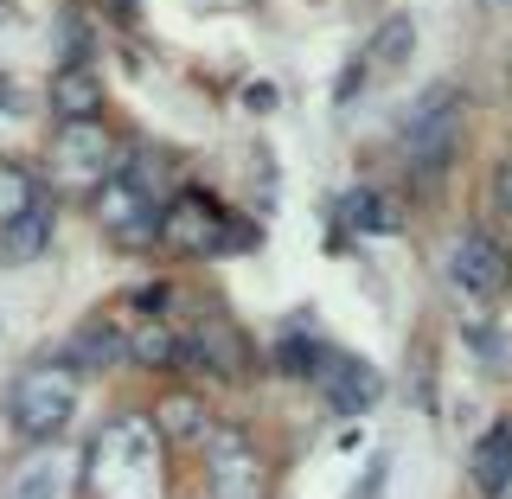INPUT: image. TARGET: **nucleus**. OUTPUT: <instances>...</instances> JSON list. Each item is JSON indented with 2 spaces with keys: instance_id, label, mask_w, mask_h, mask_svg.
<instances>
[{
  "instance_id": "1",
  "label": "nucleus",
  "mask_w": 512,
  "mask_h": 499,
  "mask_svg": "<svg viewBox=\"0 0 512 499\" xmlns=\"http://www.w3.org/2000/svg\"><path fill=\"white\" fill-rule=\"evenodd\" d=\"M90 493L96 499H160V442L148 416H116L90 442Z\"/></svg>"
},
{
  "instance_id": "2",
  "label": "nucleus",
  "mask_w": 512,
  "mask_h": 499,
  "mask_svg": "<svg viewBox=\"0 0 512 499\" xmlns=\"http://www.w3.org/2000/svg\"><path fill=\"white\" fill-rule=\"evenodd\" d=\"M461 128H468V109H461L455 90H436L423 109H410V122H404V160H410L416 180H436L448 160H455Z\"/></svg>"
},
{
  "instance_id": "3",
  "label": "nucleus",
  "mask_w": 512,
  "mask_h": 499,
  "mask_svg": "<svg viewBox=\"0 0 512 499\" xmlns=\"http://www.w3.org/2000/svg\"><path fill=\"white\" fill-rule=\"evenodd\" d=\"M71 410H77V391H71V372H64V365H32V372H20L13 391H7L13 429L32 436V442L58 436V429L71 423Z\"/></svg>"
},
{
  "instance_id": "4",
  "label": "nucleus",
  "mask_w": 512,
  "mask_h": 499,
  "mask_svg": "<svg viewBox=\"0 0 512 499\" xmlns=\"http://www.w3.org/2000/svg\"><path fill=\"white\" fill-rule=\"evenodd\" d=\"M96 218H103V231H116L122 244H148V237L160 231L154 192L141 180H128V173H109V180L96 186Z\"/></svg>"
},
{
  "instance_id": "5",
  "label": "nucleus",
  "mask_w": 512,
  "mask_h": 499,
  "mask_svg": "<svg viewBox=\"0 0 512 499\" xmlns=\"http://www.w3.org/2000/svg\"><path fill=\"white\" fill-rule=\"evenodd\" d=\"M506 250L493 244L487 231H461L455 237V250H448V282L461 288V295H474V301H500L506 295Z\"/></svg>"
},
{
  "instance_id": "6",
  "label": "nucleus",
  "mask_w": 512,
  "mask_h": 499,
  "mask_svg": "<svg viewBox=\"0 0 512 499\" xmlns=\"http://www.w3.org/2000/svg\"><path fill=\"white\" fill-rule=\"evenodd\" d=\"M314 378H320V391H327V404H333V410H346V416L372 410V404H378V391H384V378H378L365 359H352V352H320Z\"/></svg>"
},
{
  "instance_id": "7",
  "label": "nucleus",
  "mask_w": 512,
  "mask_h": 499,
  "mask_svg": "<svg viewBox=\"0 0 512 499\" xmlns=\"http://www.w3.org/2000/svg\"><path fill=\"white\" fill-rule=\"evenodd\" d=\"M218 231H224V218L205 192H180V199L160 212V237L180 244V250H218Z\"/></svg>"
},
{
  "instance_id": "8",
  "label": "nucleus",
  "mask_w": 512,
  "mask_h": 499,
  "mask_svg": "<svg viewBox=\"0 0 512 499\" xmlns=\"http://www.w3.org/2000/svg\"><path fill=\"white\" fill-rule=\"evenodd\" d=\"M263 493V468L244 448V436H212V499H256Z\"/></svg>"
},
{
  "instance_id": "9",
  "label": "nucleus",
  "mask_w": 512,
  "mask_h": 499,
  "mask_svg": "<svg viewBox=\"0 0 512 499\" xmlns=\"http://www.w3.org/2000/svg\"><path fill=\"white\" fill-rule=\"evenodd\" d=\"M109 160H116V148H109L90 122H71V128H64V141H58V173H64V180L103 186L109 180Z\"/></svg>"
},
{
  "instance_id": "10",
  "label": "nucleus",
  "mask_w": 512,
  "mask_h": 499,
  "mask_svg": "<svg viewBox=\"0 0 512 499\" xmlns=\"http://www.w3.org/2000/svg\"><path fill=\"white\" fill-rule=\"evenodd\" d=\"M64 487H71V461L58 448H32L7 474V499H64Z\"/></svg>"
},
{
  "instance_id": "11",
  "label": "nucleus",
  "mask_w": 512,
  "mask_h": 499,
  "mask_svg": "<svg viewBox=\"0 0 512 499\" xmlns=\"http://www.w3.org/2000/svg\"><path fill=\"white\" fill-rule=\"evenodd\" d=\"M474 487L493 499L512 487V423H493V436L474 448Z\"/></svg>"
},
{
  "instance_id": "12",
  "label": "nucleus",
  "mask_w": 512,
  "mask_h": 499,
  "mask_svg": "<svg viewBox=\"0 0 512 499\" xmlns=\"http://www.w3.org/2000/svg\"><path fill=\"white\" fill-rule=\"evenodd\" d=\"M404 58H410V20H404V13H391V20H384V32H378V45L365 52V71L384 77V71H397Z\"/></svg>"
},
{
  "instance_id": "13",
  "label": "nucleus",
  "mask_w": 512,
  "mask_h": 499,
  "mask_svg": "<svg viewBox=\"0 0 512 499\" xmlns=\"http://www.w3.org/2000/svg\"><path fill=\"white\" fill-rule=\"evenodd\" d=\"M96 109H103V90L90 84V71H64L58 77V116L64 122H90Z\"/></svg>"
},
{
  "instance_id": "14",
  "label": "nucleus",
  "mask_w": 512,
  "mask_h": 499,
  "mask_svg": "<svg viewBox=\"0 0 512 499\" xmlns=\"http://www.w3.org/2000/svg\"><path fill=\"white\" fill-rule=\"evenodd\" d=\"M122 333L116 327H103V320H90L84 333L71 340V365H109V359H122Z\"/></svg>"
},
{
  "instance_id": "15",
  "label": "nucleus",
  "mask_w": 512,
  "mask_h": 499,
  "mask_svg": "<svg viewBox=\"0 0 512 499\" xmlns=\"http://www.w3.org/2000/svg\"><path fill=\"white\" fill-rule=\"evenodd\" d=\"M39 212V199H32V186L20 180V173H7L0 167V231H13L20 218H32Z\"/></svg>"
},
{
  "instance_id": "16",
  "label": "nucleus",
  "mask_w": 512,
  "mask_h": 499,
  "mask_svg": "<svg viewBox=\"0 0 512 499\" xmlns=\"http://www.w3.org/2000/svg\"><path fill=\"white\" fill-rule=\"evenodd\" d=\"M0 237H7V244H0L7 256H39V250H45V212L20 218V224H13V231H0Z\"/></svg>"
},
{
  "instance_id": "17",
  "label": "nucleus",
  "mask_w": 512,
  "mask_h": 499,
  "mask_svg": "<svg viewBox=\"0 0 512 499\" xmlns=\"http://www.w3.org/2000/svg\"><path fill=\"white\" fill-rule=\"evenodd\" d=\"M58 52L71 58V71H84V52H90V32H84V20H77V13H64V20H58Z\"/></svg>"
},
{
  "instance_id": "18",
  "label": "nucleus",
  "mask_w": 512,
  "mask_h": 499,
  "mask_svg": "<svg viewBox=\"0 0 512 499\" xmlns=\"http://www.w3.org/2000/svg\"><path fill=\"white\" fill-rule=\"evenodd\" d=\"M346 218L359 224V231H378V224H384V199H378V192H352V199H346Z\"/></svg>"
},
{
  "instance_id": "19",
  "label": "nucleus",
  "mask_w": 512,
  "mask_h": 499,
  "mask_svg": "<svg viewBox=\"0 0 512 499\" xmlns=\"http://www.w3.org/2000/svg\"><path fill=\"white\" fill-rule=\"evenodd\" d=\"M160 429H167V436H192V429H199V404H192V397L167 404V410H160Z\"/></svg>"
},
{
  "instance_id": "20",
  "label": "nucleus",
  "mask_w": 512,
  "mask_h": 499,
  "mask_svg": "<svg viewBox=\"0 0 512 499\" xmlns=\"http://www.w3.org/2000/svg\"><path fill=\"white\" fill-rule=\"evenodd\" d=\"M500 205H506V218H512V160L500 167Z\"/></svg>"
},
{
  "instance_id": "21",
  "label": "nucleus",
  "mask_w": 512,
  "mask_h": 499,
  "mask_svg": "<svg viewBox=\"0 0 512 499\" xmlns=\"http://www.w3.org/2000/svg\"><path fill=\"white\" fill-rule=\"evenodd\" d=\"M500 499H512V487H506V493H500Z\"/></svg>"
}]
</instances>
